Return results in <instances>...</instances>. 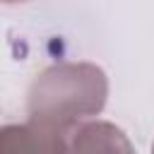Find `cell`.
Here are the masks:
<instances>
[{
  "instance_id": "3",
  "label": "cell",
  "mask_w": 154,
  "mask_h": 154,
  "mask_svg": "<svg viewBox=\"0 0 154 154\" xmlns=\"http://www.w3.org/2000/svg\"><path fill=\"white\" fill-rule=\"evenodd\" d=\"M70 154H135L128 135L106 120H89L77 125L70 135Z\"/></svg>"
},
{
  "instance_id": "2",
  "label": "cell",
  "mask_w": 154,
  "mask_h": 154,
  "mask_svg": "<svg viewBox=\"0 0 154 154\" xmlns=\"http://www.w3.org/2000/svg\"><path fill=\"white\" fill-rule=\"evenodd\" d=\"M0 154H70L67 132L41 123L0 128Z\"/></svg>"
},
{
  "instance_id": "5",
  "label": "cell",
  "mask_w": 154,
  "mask_h": 154,
  "mask_svg": "<svg viewBox=\"0 0 154 154\" xmlns=\"http://www.w3.org/2000/svg\"><path fill=\"white\" fill-rule=\"evenodd\" d=\"M152 154H154V142H152Z\"/></svg>"
},
{
  "instance_id": "1",
  "label": "cell",
  "mask_w": 154,
  "mask_h": 154,
  "mask_svg": "<svg viewBox=\"0 0 154 154\" xmlns=\"http://www.w3.org/2000/svg\"><path fill=\"white\" fill-rule=\"evenodd\" d=\"M108 79L94 63H58L46 67L29 87V120L72 132L106 106Z\"/></svg>"
},
{
  "instance_id": "4",
  "label": "cell",
  "mask_w": 154,
  "mask_h": 154,
  "mask_svg": "<svg viewBox=\"0 0 154 154\" xmlns=\"http://www.w3.org/2000/svg\"><path fill=\"white\" fill-rule=\"evenodd\" d=\"M2 2H24V0H2Z\"/></svg>"
}]
</instances>
